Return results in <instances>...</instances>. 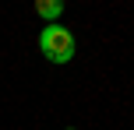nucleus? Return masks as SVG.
Returning <instances> with one entry per match:
<instances>
[{
  "label": "nucleus",
  "instance_id": "1",
  "mask_svg": "<svg viewBox=\"0 0 134 130\" xmlns=\"http://www.w3.org/2000/svg\"><path fill=\"white\" fill-rule=\"evenodd\" d=\"M74 32L71 28H64L60 21H53V25H46L39 32V49L42 56H46L49 63H71L74 60Z\"/></svg>",
  "mask_w": 134,
  "mask_h": 130
},
{
  "label": "nucleus",
  "instance_id": "2",
  "mask_svg": "<svg viewBox=\"0 0 134 130\" xmlns=\"http://www.w3.org/2000/svg\"><path fill=\"white\" fill-rule=\"evenodd\" d=\"M35 11H39V18H46V25H53V21H60V14H64V0H39Z\"/></svg>",
  "mask_w": 134,
  "mask_h": 130
}]
</instances>
